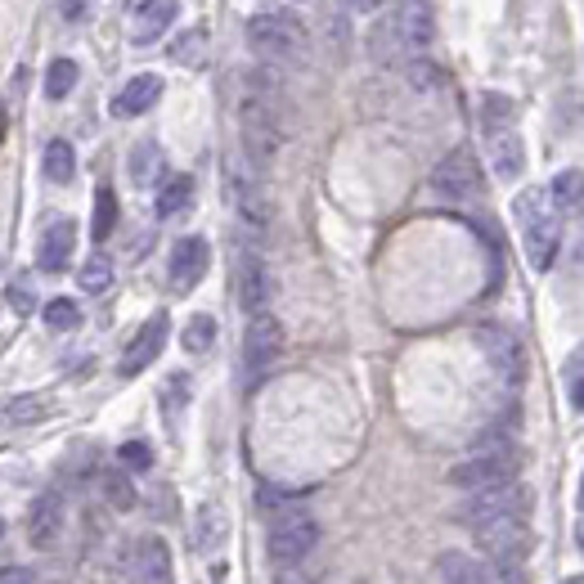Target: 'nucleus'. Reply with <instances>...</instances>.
I'll return each mask as SVG.
<instances>
[{"label":"nucleus","mask_w":584,"mask_h":584,"mask_svg":"<svg viewBox=\"0 0 584 584\" xmlns=\"http://www.w3.org/2000/svg\"><path fill=\"white\" fill-rule=\"evenodd\" d=\"M477 342H481L490 369L503 378V386H522L527 382V347L517 342L508 329H499V323H486V329H477Z\"/></svg>","instance_id":"11"},{"label":"nucleus","mask_w":584,"mask_h":584,"mask_svg":"<svg viewBox=\"0 0 584 584\" xmlns=\"http://www.w3.org/2000/svg\"><path fill=\"white\" fill-rule=\"evenodd\" d=\"M158 95H162V77L140 73V77H131V82L117 91L113 113H117V117H140V113H149V108L158 104Z\"/></svg>","instance_id":"21"},{"label":"nucleus","mask_w":584,"mask_h":584,"mask_svg":"<svg viewBox=\"0 0 584 584\" xmlns=\"http://www.w3.org/2000/svg\"><path fill=\"white\" fill-rule=\"evenodd\" d=\"M531 508H535V495L522 481H499V486H486V490H468V499L459 508V522L468 531H486L495 522L531 517Z\"/></svg>","instance_id":"4"},{"label":"nucleus","mask_w":584,"mask_h":584,"mask_svg":"<svg viewBox=\"0 0 584 584\" xmlns=\"http://www.w3.org/2000/svg\"><path fill=\"white\" fill-rule=\"evenodd\" d=\"M162 171H167V158H162V149H158L153 140H145V145L131 153V180H136V184H153Z\"/></svg>","instance_id":"27"},{"label":"nucleus","mask_w":584,"mask_h":584,"mask_svg":"<svg viewBox=\"0 0 584 584\" xmlns=\"http://www.w3.org/2000/svg\"><path fill=\"white\" fill-rule=\"evenodd\" d=\"M167 333H171V319H167V310H158V315H149L145 319V329L131 338V347H126V355H121V378H136V373H145L158 355H162V347H167Z\"/></svg>","instance_id":"13"},{"label":"nucleus","mask_w":584,"mask_h":584,"mask_svg":"<svg viewBox=\"0 0 584 584\" xmlns=\"http://www.w3.org/2000/svg\"><path fill=\"white\" fill-rule=\"evenodd\" d=\"M32 306H36V293L28 284H10V310L14 315H32Z\"/></svg>","instance_id":"40"},{"label":"nucleus","mask_w":584,"mask_h":584,"mask_svg":"<svg viewBox=\"0 0 584 584\" xmlns=\"http://www.w3.org/2000/svg\"><path fill=\"white\" fill-rule=\"evenodd\" d=\"M208 266H212V247H208V238H199V234H189V238H180L176 247H171V288L176 293H189L193 284H199L203 275H208Z\"/></svg>","instance_id":"16"},{"label":"nucleus","mask_w":584,"mask_h":584,"mask_svg":"<svg viewBox=\"0 0 584 584\" xmlns=\"http://www.w3.org/2000/svg\"><path fill=\"white\" fill-rule=\"evenodd\" d=\"M0 531H6V522H0Z\"/></svg>","instance_id":"45"},{"label":"nucleus","mask_w":584,"mask_h":584,"mask_svg":"<svg viewBox=\"0 0 584 584\" xmlns=\"http://www.w3.org/2000/svg\"><path fill=\"white\" fill-rule=\"evenodd\" d=\"M580 373H584V355L571 351V355H566V401H571V410H580V401H584V396H580V382H584Z\"/></svg>","instance_id":"39"},{"label":"nucleus","mask_w":584,"mask_h":584,"mask_svg":"<svg viewBox=\"0 0 584 584\" xmlns=\"http://www.w3.org/2000/svg\"><path fill=\"white\" fill-rule=\"evenodd\" d=\"M203 50H208V32H203V28H193V32H184V36L176 41V59H180V63H199Z\"/></svg>","instance_id":"38"},{"label":"nucleus","mask_w":584,"mask_h":584,"mask_svg":"<svg viewBox=\"0 0 584 584\" xmlns=\"http://www.w3.org/2000/svg\"><path fill=\"white\" fill-rule=\"evenodd\" d=\"M499 481H517V445L508 436H486L464 464L449 468V486L459 490H486Z\"/></svg>","instance_id":"5"},{"label":"nucleus","mask_w":584,"mask_h":584,"mask_svg":"<svg viewBox=\"0 0 584 584\" xmlns=\"http://www.w3.org/2000/svg\"><path fill=\"white\" fill-rule=\"evenodd\" d=\"M342 6H347L351 14H378V10L386 6V0H342Z\"/></svg>","instance_id":"43"},{"label":"nucleus","mask_w":584,"mask_h":584,"mask_svg":"<svg viewBox=\"0 0 584 584\" xmlns=\"http://www.w3.org/2000/svg\"><path fill=\"white\" fill-rule=\"evenodd\" d=\"M113 225H117V199H113V189H99V193H95V212H91V234H95V243H104V238L113 234Z\"/></svg>","instance_id":"31"},{"label":"nucleus","mask_w":584,"mask_h":584,"mask_svg":"<svg viewBox=\"0 0 584 584\" xmlns=\"http://www.w3.org/2000/svg\"><path fill=\"white\" fill-rule=\"evenodd\" d=\"M50 396L45 392H32V396H14V401H6L0 405V423L6 427H32V423H41L45 414H50Z\"/></svg>","instance_id":"23"},{"label":"nucleus","mask_w":584,"mask_h":584,"mask_svg":"<svg viewBox=\"0 0 584 584\" xmlns=\"http://www.w3.org/2000/svg\"><path fill=\"white\" fill-rule=\"evenodd\" d=\"M234 284H238V306H243L247 315H262V310L270 306V297H275V279H270L266 262H262L256 252H243V256H238Z\"/></svg>","instance_id":"14"},{"label":"nucleus","mask_w":584,"mask_h":584,"mask_svg":"<svg viewBox=\"0 0 584 584\" xmlns=\"http://www.w3.org/2000/svg\"><path fill=\"white\" fill-rule=\"evenodd\" d=\"M562 584H584V580H580V575H566V580H562Z\"/></svg>","instance_id":"44"},{"label":"nucleus","mask_w":584,"mask_h":584,"mask_svg":"<svg viewBox=\"0 0 584 584\" xmlns=\"http://www.w3.org/2000/svg\"><path fill=\"white\" fill-rule=\"evenodd\" d=\"M77 77H82V68H77L73 59H54L50 73H45V95H50V99H68L73 86H77Z\"/></svg>","instance_id":"28"},{"label":"nucleus","mask_w":584,"mask_h":584,"mask_svg":"<svg viewBox=\"0 0 584 584\" xmlns=\"http://www.w3.org/2000/svg\"><path fill=\"white\" fill-rule=\"evenodd\" d=\"M41 167H45V180H50V184H68V180L77 176V153H73V145H68V140H50Z\"/></svg>","instance_id":"25"},{"label":"nucleus","mask_w":584,"mask_h":584,"mask_svg":"<svg viewBox=\"0 0 584 584\" xmlns=\"http://www.w3.org/2000/svg\"><path fill=\"white\" fill-rule=\"evenodd\" d=\"M432 189H436V199H445V203L477 199V193H481V167H477V158L468 149L445 153L436 162V171H432Z\"/></svg>","instance_id":"10"},{"label":"nucleus","mask_w":584,"mask_h":584,"mask_svg":"<svg viewBox=\"0 0 584 584\" xmlns=\"http://www.w3.org/2000/svg\"><path fill=\"white\" fill-rule=\"evenodd\" d=\"M477 544L486 558H512L522 562L531 553V517H512V522H495L486 531H477Z\"/></svg>","instance_id":"15"},{"label":"nucleus","mask_w":584,"mask_h":584,"mask_svg":"<svg viewBox=\"0 0 584 584\" xmlns=\"http://www.w3.org/2000/svg\"><path fill=\"white\" fill-rule=\"evenodd\" d=\"M508 117H512V104H508L503 95H486V104H481L486 136H490V131H503V126H508Z\"/></svg>","instance_id":"37"},{"label":"nucleus","mask_w":584,"mask_h":584,"mask_svg":"<svg viewBox=\"0 0 584 584\" xmlns=\"http://www.w3.org/2000/svg\"><path fill=\"white\" fill-rule=\"evenodd\" d=\"M238 131H243V153H247L252 176H262L275 162V153H279V117H275V104H266L262 95H247L238 104Z\"/></svg>","instance_id":"6"},{"label":"nucleus","mask_w":584,"mask_h":584,"mask_svg":"<svg viewBox=\"0 0 584 584\" xmlns=\"http://www.w3.org/2000/svg\"><path fill=\"white\" fill-rule=\"evenodd\" d=\"M230 203H234L238 221H243L247 230H256V234H262V230L275 221V208H270L262 180H256L252 171H234V176H230Z\"/></svg>","instance_id":"12"},{"label":"nucleus","mask_w":584,"mask_h":584,"mask_svg":"<svg viewBox=\"0 0 584 584\" xmlns=\"http://www.w3.org/2000/svg\"><path fill=\"white\" fill-rule=\"evenodd\" d=\"M279 355H284V323L275 315H266V310L252 315L247 338H243V373H247V382H262L275 369Z\"/></svg>","instance_id":"9"},{"label":"nucleus","mask_w":584,"mask_h":584,"mask_svg":"<svg viewBox=\"0 0 584 584\" xmlns=\"http://www.w3.org/2000/svg\"><path fill=\"white\" fill-rule=\"evenodd\" d=\"M59 535H63V499L54 490H45L28 508V540H32V549L45 553V549L59 544Z\"/></svg>","instance_id":"18"},{"label":"nucleus","mask_w":584,"mask_h":584,"mask_svg":"<svg viewBox=\"0 0 584 584\" xmlns=\"http://www.w3.org/2000/svg\"><path fill=\"white\" fill-rule=\"evenodd\" d=\"M247 41H252V50L262 54V59L284 63V68H297V63L310 59V32H306V23L293 10H262V14H252Z\"/></svg>","instance_id":"2"},{"label":"nucleus","mask_w":584,"mask_h":584,"mask_svg":"<svg viewBox=\"0 0 584 584\" xmlns=\"http://www.w3.org/2000/svg\"><path fill=\"white\" fill-rule=\"evenodd\" d=\"M212 342H216V319L212 315H193L184 323V351L203 355V351H212Z\"/></svg>","instance_id":"30"},{"label":"nucleus","mask_w":584,"mask_h":584,"mask_svg":"<svg viewBox=\"0 0 584 584\" xmlns=\"http://www.w3.org/2000/svg\"><path fill=\"white\" fill-rule=\"evenodd\" d=\"M486 584H527V566L512 558H486Z\"/></svg>","instance_id":"35"},{"label":"nucleus","mask_w":584,"mask_h":584,"mask_svg":"<svg viewBox=\"0 0 584 584\" xmlns=\"http://www.w3.org/2000/svg\"><path fill=\"white\" fill-rule=\"evenodd\" d=\"M221 544H225V512H221V503H203L199 517H193V549L216 553Z\"/></svg>","instance_id":"22"},{"label":"nucleus","mask_w":584,"mask_h":584,"mask_svg":"<svg viewBox=\"0 0 584 584\" xmlns=\"http://www.w3.org/2000/svg\"><path fill=\"white\" fill-rule=\"evenodd\" d=\"M176 14H180V0H145V6L131 14V41L136 45H153L158 36H167Z\"/></svg>","instance_id":"19"},{"label":"nucleus","mask_w":584,"mask_h":584,"mask_svg":"<svg viewBox=\"0 0 584 584\" xmlns=\"http://www.w3.org/2000/svg\"><path fill=\"white\" fill-rule=\"evenodd\" d=\"M117 459H121L126 472H149V468H153V449H149L145 440H126V445L117 449Z\"/></svg>","instance_id":"36"},{"label":"nucleus","mask_w":584,"mask_h":584,"mask_svg":"<svg viewBox=\"0 0 584 584\" xmlns=\"http://www.w3.org/2000/svg\"><path fill=\"white\" fill-rule=\"evenodd\" d=\"M73 252H77V225L68 216H59L54 225H45V234L36 243V266L45 275H63L73 266Z\"/></svg>","instance_id":"17"},{"label":"nucleus","mask_w":584,"mask_h":584,"mask_svg":"<svg viewBox=\"0 0 584 584\" xmlns=\"http://www.w3.org/2000/svg\"><path fill=\"white\" fill-rule=\"evenodd\" d=\"M99 490H104L108 508H117V512H131L136 508V486H131V477H126V472H104Z\"/></svg>","instance_id":"29"},{"label":"nucleus","mask_w":584,"mask_h":584,"mask_svg":"<svg viewBox=\"0 0 584 584\" xmlns=\"http://www.w3.org/2000/svg\"><path fill=\"white\" fill-rule=\"evenodd\" d=\"M486 140H490V171L499 180H517V176L527 171V145H522V136H517L512 126H503V131H490Z\"/></svg>","instance_id":"20"},{"label":"nucleus","mask_w":584,"mask_h":584,"mask_svg":"<svg viewBox=\"0 0 584 584\" xmlns=\"http://www.w3.org/2000/svg\"><path fill=\"white\" fill-rule=\"evenodd\" d=\"M189 203H193V180L189 176H167L162 189H158V216L171 221V216L189 212Z\"/></svg>","instance_id":"24"},{"label":"nucleus","mask_w":584,"mask_h":584,"mask_svg":"<svg viewBox=\"0 0 584 584\" xmlns=\"http://www.w3.org/2000/svg\"><path fill=\"white\" fill-rule=\"evenodd\" d=\"M315 544H319V522L310 512H301V508H288V512L275 517L266 549H270V562L288 571V566H301Z\"/></svg>","instance_id":"8"},{"label":"nucleus","mask_w":584,"mask_h":584,"mask_svg":"<svg viewBox=\"0 0 584 584\" xmlns=\"http://www.w3.org/2000/svg\"><path fill=\"white\" fill-rule=\"evenodd\" d=\"M436 19L427 0H401L396 14H386V23L373 32V59L378 63H401L405 54H418L432 45Z\"/></svg>","instance_id":"1"},{"label":"nucleus","mask_w":584,"mask_h":584,"mask_svg":"<svg viewBox=\"0 0 584 584\" xmlns=\"http://www.w3.org/2000/svg\"><path fill=\"white\" fill-rule=\"evenodd\" d=\"M517 225H522V247H527V262L544 275L558 262V247H562V216L553 212L549 193L544 189H527L517 199Z\"/></svg>","instance_id":"3"},{"label":"nucleus","mask_w":584,"mask_h":584,"mask_svg":"<svg viewBox=\"0 0 584 584\" xmlns=\"http://www.w3.org/2000/svg\"><path fill=\"white\" fill-rule=\"evenodd\" d=\"M184 386H189V378H184V373H176V378H171V392H162V410H171V414H176V410L184 405Z\"/></svg>","instance_id":"41"},{"label":"nucleus","mask_w":584,"mask_h":584,"mask_svg":"<svg viewBox=\"0 0 584 584\" xmlns=\"http://www.w3.org/2000/svg\"><path fill=\"white\" fill-rule=\"evenodd\" d=\"M77 284H82V293H91V297L108 293V284H113V262H108V256H91V262L82 266V275H77Z\"/></svg>","instance_id":"33"},{"label":"nucleus","mask_w":584,"mask_h":584,"mask_svg":"<svg viewBox=\"0 0 584 584\" xmlns=\"http://www.w3.org/2000/svg\"><path fill=\"white\" fill-rule=\"evenodd\" d=\"M113 580L117 584H167L171 580V549L158 535L126 540L113 558Z\"/></svg>","instance_id":"7"},{"label":"nucleus","mask_w":584,"mask_h":584,"mask_svg":"<svg viewBox=\"0 0 584 584\" xmlns=\"http://www.w3.org/2000/svg\"><path fill=\"white\" fill-rule=\"evenodd\" d=\"M440 580L445 584H486V566L468 553H445L440 558Z\"/></svg>","instance_id":"26"},{"label":"nucleus","mask_w":584,"mask_h":584,"mask_svg":"<svg viewBox=\"0 0 584 584\" xmlns=\"http://www.w3.org/2000/svg\"><path fill=\"white\" fill-rule=\"evenodd\" d=\"M0 584H36L32 566H0Z\"/></svg>","instance_id":"42"},{"label":"nucleus","mask_w":584,"mask_h":584,"mask_svg":"<svg viewBox=\"0 0 584 584\" xmlns=\"http://www.w3.org/2000/svg\"><path fill=\"white\" fill-rule=\"evenodd\" d=\"M553 212H580V167H566L553 180Z\"/></svg>","instance_id":"32"},{"label":"nucleus","mask_w":584,"mask_h":584,"mask_svg":"<svg viewBox=\"0 0 584 584\" xmlns=\"http://www.w3.org/2000/svg\"><path fill=\"white\" fill-rule=\"evenodd\" d=\"M45 323L54 333H73L77 323H82V310H77V301H68V297H54L50 306H45Z\"/></svg>","instance_id":"34"}]
</instances>
